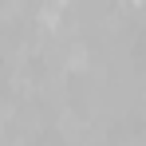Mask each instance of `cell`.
Segmentation results:
<instances>
[{
	"mask_svg": "<svg viewBox=\"0 0 146 146\" xmlns=\"http://www.w3.org/2000/svg\"><path fill=\"white\" fill-rule=\"evenodd\" d=\"M63 4H67V0H55V8H63Z\"/></svg>",
	"mask_w": 146,
	"mask_h": 146,
	"instance_id": "2",
	"label": "cell"
},
{
	"mask_svg": "<svg viewBox=\"0 0 146 146\" xmlns=\"http://www.w3.org/2000/svg\"><path fill=\"white\" fill-rule=\"evenodd\" d=\"M40 20H44L48 28H55V24H59V8H44V12H40Z\"/></svg>",
	"mask_w": 146,
	"mask_h": 146,
	"instance_id": "1",
	"label": "cell"
}]
</instances>
